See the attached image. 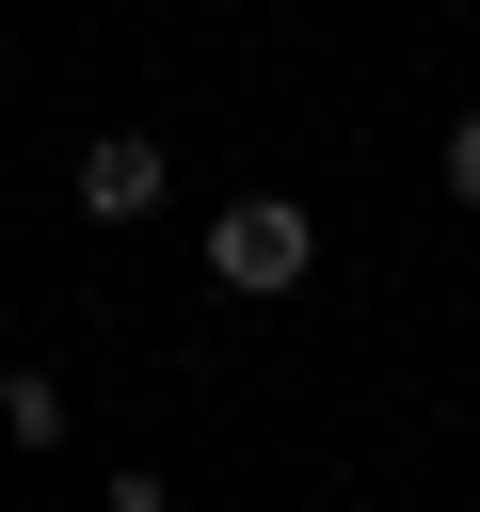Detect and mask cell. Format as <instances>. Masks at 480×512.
I'll use <instances>...</instances> for the list:
<instances>
[{
    "mask_svg": "<svg viewBox=\"0 0 480 512\" xmlns=\"http://www.w3.org/2000/svg\"><path fill=\"white\" fill-rule=\"evenodd\" d=\"M320 272V224L288 208V192H240L224 224H208V288H240V304H288Z\"/></svg>",
    "mask_w": 480,
    "mask_h": 512,
    "instance_id": "cell-1",
    "label": "cell"
},
{
    "mask_svg": "<svg viewBox=\"0 0 480 512\" xmlns=\"http://www.w3.org/2000/svg\"><path fill=\"white\" fill-rule=\"evenodd\" d=\"M160 176H176V144H144V128H96V144H80V208H96V224H144Z\"/></svg>",
    "mask_w": 480,
    "mask_h": 512,
    "instance_id": "cell-2",
    "label": "cell"
},
{
    "mask_svg": "<svg viewBox=\"0 0 480 512\" xmlns=\"http://www.w3.org/2000/svg\"><path fill=\"white\" fill-rule=\"evenodd\" d=\"M0 432H16V448H64V384L16 368V384H0Z\"/></svg>",
    "mask_w": 480,
    "mask_h": 512,
    "instance_id": "cell-3",
    "label": "cell"
},
{
    "mask_svg": "<svg viewBox=\"0 0 480 512\" xmlns=\"http://www.w3.org/2000/svg\"><path fill=\"white\" fill-rule=\"evenodd\" d=\"M432 160H448V192H464V208H480V112H464V128H448V144H432Z\"/></svg>",
    "mask_w": 480,
    "mask_h": 512,
    "instance_id": "cell-4",
    "label": "cell"
}]
</instances>
